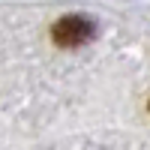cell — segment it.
Returning <instances> with one entry per match:
<instances>
[{"mask_svg":"<svg viewBox=\"0 0 150 150\" xmlns=\"http://www.w3.org/2000/svg\"><path fill=\"white\" fill-rule=\"evenodd\" d=\"M93 33H96V24L84 15H66L54 24V42L63 45V48H75V45L90 42Z\"/></svg>","mask_w":150,"mask_h":150,"instance_id":"cell-1","label":"cell"}]
</instances>
